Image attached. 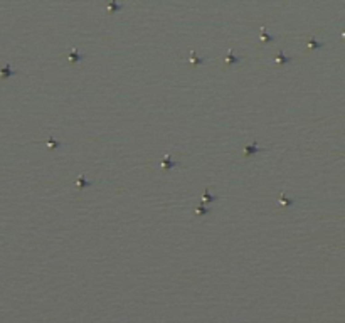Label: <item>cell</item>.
<instances>
[{"instance_id": "obj_1", "label": "cell", "mask_w": 345, "mask_h": 323, "mask_svg": "<svg viewBox=\"0 0 345 323\" xmlns=\"http://www.w3.org/2000/svg\"><path fill=\"white\" fill-rule=\"evenodd\" d=\"M15 74H17V71L12 69L9 64H7V66H3L2 69H0V76H2V78H10V76H15Z\"/></svg>"}, {"instance_id": "obj_2", "label": "cell", "mask_w": 345, "mask_h": 323, "mask_svg": "<svg viewBox=\"0 0 345 323\" xmlns=\"http://www.w3.org/2000/svg\"><path fill=\"white\" fill-rule=\"evenodd\" d=\"M261 150H263V148H259V146H258V143L254 142L253 145H247V146H246V157H249V155H254V153L261 152Z\"/></svg>"}, {"instance_id": "obj_3", "label": "cell", "mask_w": 345, "mask_h": 323, "mask_svg": "<svg viewBox=\"0 0 345 323\" xmlns=\"http://www.w3.org/2000/svg\"><path fill=\"white\" fill-rule=\"evenodd\" d=\"M215 200H217V195L211 193L209 190H206V192H204V199H202V202H215Z\"/></svg>"}, {"instance_id": "obj_4", "label": "cell", "mask_w": 345, "mask_h": 323, "mask_svg": "<svg viewBox=\"0 0 345 323\" xmlns=\"http://www.w3.org/2000/svg\"><path fill=\"white\" fill-rule=\"evenodd\" d=\"M162 165H163L165 168H168V167H177L179 163H177V162H174V160L170 158V157H165V158L162 160Z\"/></svg>"}, {"instance_id": "obj_5", "label": "cell", "mask_w": 345, "mask_h": 323, "mask_svg": "<svg viewBox=\"0 0 345 323\" xmlns=\"http://www.w3.org/2000/svg\"><path fill=\"white\" fill-rule=\"evenodd\" d=\"M241 59H243V57H241V56H234V54H232V51H229V52H227V62H229V64L239 62Z\"/></svg>"}, {"instance_id": "obj_6", "label": "cell", "mask_w": 345, "mask_h": 323, "mask_svg": "<svg viewBox=\"0 0 345 323\" xmlns=\"http://www.w3.org/2000/svg\"><path fill=\"white\" fill-rule=\"evenodd\" d=\"M69 59L73 61V62H74V61H82V59H84V56H82V54H79L78 51H71Z\"/></svg>"}, {"instance_id": "obj_7", "label": "cell", "mask_w": 345, "mask_h": 323, "mask_svg": "<svg viewBox=\"0 0 345 323\" xmlns=\"http://www.w3.org/2000/svg\"><path fill=\"white\" fill-rule=\"evenodd\" d=\"M276 61H278V62H290V61H291V57H290V56H285V52L279 51V52H278V57H276Z\"/></svg>"}, {"instance_id": "obj_8", "label": "cell", "mask_w": 345, "mask_h": 323, "mask_svg": "<svg viewBox=\"0 0 345 323\" xmlns=\"http://www.w3.org/2000/svg\"><path fill=\"white\" fill-rule=\"evenodd\" d=\"M91 184H93V182H91V180L88 182L84 177H82V175H81L79 178H78V187H79V189H84V187H88V185H91Z\"/></svg>"}, {"instance_id": "obj_9", "label": "cell", "mask_w": 345, "mask_h": 323, "mask_svg": "<svg viewBox=\"0 0 345 323\" xmlns=\"http://www.w3.org/2000/svg\"><path fill=\"white\" fill-rule=\"evenodd\" d=\"M121 9H123V3H114V2H111L110 5H108V10H111V12H113V10H121Z\"/></svg>"}, {"instance_id": "obj_10", "label": "cell", "mask_w": 345, "mask_h": 323, "mask_svg": "<svg viewBox=\"0 0 345 323\" xmlns=\"http://www.w3.org/2000/svg\"><path fill=\"white\" fill-rule=\"evenodd\" d=\"M204 61H206V57H199L195 52H192V62L194 64H202Z\"/></svg>"}, {"instance_id": "obj_11", "label": "cell", "mask_w": 345, "mask_h": 323, "mask_svg": "<svg viewBox=\"0 0 345 323\" xmlns=\"http://www.w3.org/2000/svg\"><path fill=\"white\" fill-rule=\"evenodd\" d=\"M261 35H263V39L264 41H275V35H269L268 32H266V27H263V30H261Z\"/></svg>"}, {"instance_id": "obj_12", "label": "cell", "mask_w": 345, "mask_h": 323, "mask_svg": "<svg viewBox=\"0 0 345 323\" xmlns=\"http://www.w3.org/2000/svg\"><path fill=\"white\" fill-rule=\"evenodd\" d=\"M308 44H310V47H323V42H318L317 39H313V37L308 41Z\"/></svg>"}, {"instance_id": "obj_13", "label": "cell", "mask_w": 345, "mask_h": 323, "mask_svg": "<svg viewBox=\"0 0 345 323\" xmlns=\"http://www.w3.org/2000/svg\"><path fill=\"white\" fill-rule=\"evenodd\" d=\"M209 212H211V209H209V207H204L202 204L197 207V214H209Z\"/></svg>"}, {"instance_id": "obj_14", "label": "cell", "mask_w": 345, "mask_h": 323, "mask_svg": "<svg viewBox=\"0 0 345 323\" xmlns=\"http://www.w3.org/2000/svg\"><path fill=\"white\" fill-rule=\"evenodd\" d=\"M47 145L51 146V148H57V146L61 145V142H56L54 138H49V142H47Z\"/></svg>"}, {"instance_id": "obj_15", "label": "cell", "mask_w": 345, "mask_h": 323, "mask_svg": "<svg viewBox=\"0 0 345 323\" xmlns=\"http://www.w3.org/2000/svg\"><path fill=\"white\" fill-rule=\"evenodd\" d=\"M279 202H281L283 205H293V202H295V200H290V199H286L285 195H281V200H279Z\"/></svg>"}]
</instances>
